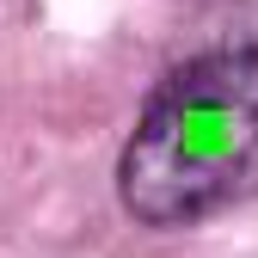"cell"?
<instances>
[{"mask_svg":"<svg viewBox=\"0 0 258 258\" xmlns=\"http://www.w3.org/2000/svg\"><path fill=\"white\" fill-rule=\"evenodd\" d=\"M258 178V49H209L160 80L117 160L123 209L184 228Z\"/></svg>","mask_w":258,"mask_h":258,"instance_id":"6da1fadb","label":"cell"}]
</instances>
